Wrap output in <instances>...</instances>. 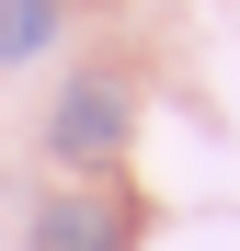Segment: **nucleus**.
<instances>
[{
    "label": "nucleus",
    "mask_w": 240,
    "mask_h": 251,
    "mask_svg": "<svg viewBox=\"0 0 240 251\" xmlns=\"http://www.w3.org/2000/svg\"><path fill=\"white\" fill-rule=\"evenodd\" d=\"M57 12H69V0H0V69H12V57H46L57 46Z\"/></svg>",
    "instance_id": "3"
},
{
    "label": "nucleus",
    "mask_w": 240,
    "mask_h": 251,
    "mask_svg": "<svg viewBox=\"0 0 240 251\" xmlns=\"http://www.w3.org/2000/svg\"><path fill=\"white\" fill-rule=\"evenodd\" d=\"M149 205L126 183H57L46 205H34V251H137Z\"/></svg>",
    "instance_id": "1"
},
{
    "label": "nucleus",
    "mask_w": 240,
    "mask_h": 251,
    "mask_svg": "<svg viewBox=\"0 0 240 251\" xmlns=\"http://www.w3.org/2000/svg\"><path fill=\"white\" fill-rule=\"evenodd\" d=\"M126 92H114V80H69V92L46 103V149L57 160H80V172H114V160H126Z\"/></svg>",
    "instance_id": "2"
}]
</instances>
